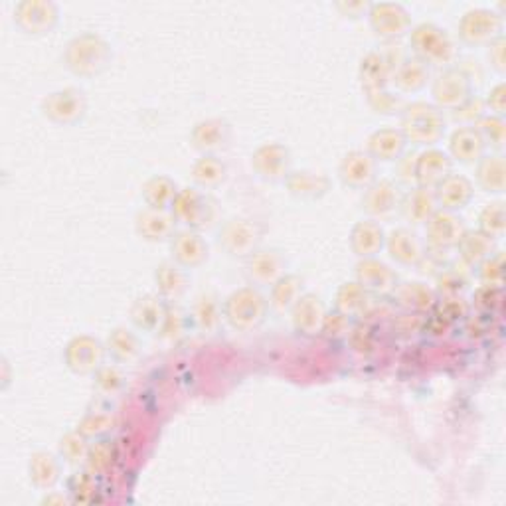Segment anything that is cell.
I'll use <instances>...</instances> for the list:
<instances>
[{"mask_svg":"<svg viewBox=\"0 0 506 506\" xmlns=\"http://www.w3.org/2000/svg\"><path fill=\"white\" fill-rule=\"evenodd\" d=\"M445 133V119L427 103H412L404 109L402 135L416 145H435Z\"/></svg>","mask_w":506,"mask_h":506,"instance_id":"6da1fadb","label":"cell"},{"mask_svg":"<svg viewBox=\"0 0 506 506\" xmlns=\"http://www.w3.org/2000/svg\"><path fill=\"white\" fill-rule=\"evenodd\" d=\"M417 60L432 65H449L455 60V46L435 24H419L409 38Z\"/></svg>","mask_w":506,"mask_h":506,"instance_id":"7a4b0ae2","label":"cell"},{"mask_svg":"<svg viewBox=\"0 0 506 506\" xmlns=\"http://www.w3.org/2000/svg\"><path fill=\"white\" fill-rule=\"evenodd\" d=\"M170 210H173L176 222L188 226L190 230H202V227H208L212 224L216 214L212 198L202 194L196 188L178 190Z\"/></svg>","mask_w":506,"mask_h":506,"instance_id":"3957f363","label":"cell"},{"mask_svg":"<svg viewBox=\"0 0 506 506\" xmlns=\"http://www.w3.org/2000/svg\"><path fill=\"white\" fill-rule=\"evenodd\" d=\"M265 299L253 289H240L224 304V317L237 330L255 329L265 317Z\"/></svg>","mask_w":506,"mask_h":506,"instance_id":"277c9868","label":"cell"},{"mask_svg":"<svg viewBox=\"0 0 506 506\" xmlns=\"http://www.w3.org/2000/svg\"><path fill=\"white\" fill-rule=\"evenodd\" d=\"M467 227L461 218H457L449 210H437V212L425 222L427 244L433 250L447 252L449 247H457Z\"/></svg>","mask_w":506,"mask_h":506,"instance_id":"5b68a950","label":"cell"},{"mask_svg":"<svg viewBox=\"0 0 506 506\" xmlns=\"http://www.w3.org/2000/svg\"><path fill=\"white\" fill-rule=\"evenodd\" d=\"M262 232L257 224L250 219H232L222 226L218 234V242L227 253L232 255H250L260 244Z\"/></svg>","mask_w":506,"mask_h":506,"instance_id":"8992f818","label":"cell"},{"mask_svg":"<svg viewBox=\"0 0 506 506\" xmlns=\"http://www.w3.org/2000/svg\"><path fill=\"white\" fill-rule=\"evenodd\" d=\"M433 98L437 105L455 111L471 98V81L461 70L449 68L435 80Z\"/></svg>","mask_w":506,"mask_h":506,"instance_id":"52a82bcc","label":"cell"},{"mask_svg":"<svg viewBox=\"0 0 506 506\" xmlns=\"http://www.w3.org/2000/svg\"><path fill=\"white\" fill-rule=\"evenodd\" d=\"M501 18L491 11H471L467 13L459 22V36L467 44L493 42L501 34Z\"/></svg>","mask_w":506,"mask_h":506,"instance_id":"ba28073f","label":"cell"},{"mask_svg":"<svg viewBox=\"0 0 506 506\" xmlns=\"http://www.w3.org/2000/svg\"><path fill=\"white\" fill-rule=\"evenodd\" d=\"M447 175H451V159L443 150L427 149L416 157L414 180L417 186L435 188Z\"/></svg>","mask_w":506,"mask_h":506,"instance_id":"9c48e42d","label":"cell"},{"mask_svg":"<svg viewBox=\"0 0 506 506\" xmlns=\"http://www.w3.org/2000/svg\"><path fill=\"white\" fill-rule=\"evenodd\" d=\"M105 58H107V50H105V46L93 36L78 38V40L70 46L68 62L75 73L98 72L99 65L105 64Z\"/></svg>","mask_w":506,"mask_h":506,"instance_id":"30bf717a","label":"cell"},{"mask_svg":"<svg viewBox=\"0 0 506 506\" xmlns=\"http://www.w3.org/2000/svg\"><path fill=\"white\" fill-rule=\"evenodd\" d=\"M247 277L257 285H273L275 281H279L285 275V263L281 260V255L277 252L270 250H255L253 253L247 255L245 262Z\"/></svg>","mask_w":506,"mask_h":506,"instance_id":"8fae6325","label":"cell"},{"mask_svg":"<svg viewBox=\"0 0 506 506\" xmlns=\"http://www.w3.org/2000/svg\"><path fill=\"white\" fill-rule=\"evenodd\" d=\"M399 202H402V194H399L398 184L391 180H378L366 188L362 208L372 216H388L399 208Z\"/></svg>","mask_w":506,"mask_h":506,"instance_id":"7c38bea8","label":"cell"},{"mask_svg":"<svg viewBox=\"0 0 506 506\" xmlns=\"http://www.w3.org/2000/svg\"><path fill=\"white\" fill-rule=\"evenodd\" d=\"M356 279L366 291L382 295L391 293L398 285L396 273L388 265L374 260V257H366L356 265Z\"/></svg>","mask_w":506,"mask_h":506,"instance_id":"4fadbf2b","label":"cell"},{"mask_svg":"<svg viewBox=\"0 0 506 506\" xmlns=\"http://www.w3.org/2000/svg\"><path fill=\"white\" fill-rule=\"evenodd\" d=\"M176 219L173 214H167L165 210L145 208L137 214V234L147 242H162L173 237Z\"/></svg>","mask_w":506,"mask_h":506,"instance_id":"5bb4252c","label":"cell"},{"mask_svg":"<svg viewBox=\"0 0 506 506\" xmlns=\"http://www.w3.org/2000/svg\"><path fill=\"white\" fill-rule=\"evenodd\" d=\"M170 240H173L170 250H173L175 262L180 267H198L206 262L208 245L200 234H196V230L176 232Z\"/></svg>","mask_w":506,"mask_h":506,"instance_id":"9a60e30c","label":"cell"},{"mask_svg":"<svg viewBox=\"0 0 506 506\" xmlns=\"http://www.w3.org/2000/svg\"><path fill=\"white\" fill-rule=\"evenodd\" d=\"M374 175H376L374 159L364 150H352L340 162V178L347 186L368 188L372 184V180H374Z\"/></svg>","mask_w":506,"mask_h":506,"instance_id":"2e32d148","label":"cell"},{"mask_svg":"<svg viewBox=\"0 0 506 506\" xmlns=\"http://www.w3.org/2000/svg\"><path fill=\"white\" fill-rule=\"evenodd\" d=\"M85 111V101L81 98V91L75 90H64L58 93H52L50 98L44 101V113L47 117L60 123H75L81 119Z\"/></svg>","mask_w":506,"mask_h":506,"instance_id":"e0dca14e","label":"cell"},{"mask_svg":"<svg viewBox=\"0 0 506 506\" xmlns=\"http://www.w3.org/2000/svg\"><path fill=\"white\" fill-rule=\"evenodd\" d=\"M433 196L437 206L453 212V210H459L469 204V200L473 196V184L465 176L451 173L435 186Z\"/></svg>","mask_w":506,"mask_h":506,"instance_id":"ac0fdd59","label":"cell"},{"mask_svg":"<svg viewBox=\"0 0 506 506\" xmlns=\"http://www.w3.org/2000/svg\"><path fill=\"white\" fill-rule=\"evenodd\" d=\"M399 208H402V214L407 222L425 224L427 219L437 212V202L432 188L416 186L414 190H409L406 196H402Z\"/></svg>","mask_w":506,"mask_h":506,"instance_id":"d6986e66","label":"cell"},{"mask_svg":"<svg viewBox=\"0 0 506 506\" xmlns=\"http://www.w3.org/2000/svg\"><path fill=\"white\" fill-rule=\"evenodd\" d=\"M167 301L162 297H155V295H147V297L137 299L131 309V319L137 324L141 330L145 332H155L160 330L162 321L167 314Z\"/></svg>","mask_w":506,"mask_h":506,"instance_id":"ffe728a7","label":"cell"},{"mask_svg":"<svg viewBox=\"0 0 506 506\" xmlns=\"http://www.w3.org/2000/svg\"><path fill=\"white\" fill-rule=\"evenodd\" d=\"M370 21L372 26H374L376 34L386 38H396L399 34H404V30L409 26V18L404 13V8L396 4L372 6Z\"/></svg>","mask_w":506,"mask_h":506,"instance_id":"44dd1931","label":"cell"},{"mask_svg":"<svg viewBox=\"0 0 506 506\" xmlns=\"http://www.w3.org/2000/svg\"><path fill=\"white\" fill-rule=\"evenodd\" d=\"M391 293H394V299L398 301V304H402V307L407 309L409 313H417V314L432 311L437 301V293L433 289H429L425 283H416V281L396 285V289Z\"/></svg>","mask_w":506,"mask_h":506,"instance_id":"7402d4cb","label":"cell"},{"mask_svg":"<svg viewBox=\"0 0 506 506\" xmlns=\"http://www.w3.org/2000/svg\"><path fill=\"white\" fill-rule=\"evenodd\" d=\"M65 360H68V366L73 372H80V374L93 372L101 364V347L88 337L75 339L70 342L68 352H65Z\"/></svg>","mask_w":506,"mask_h":506,"instance_id":"603a6c76","label":"cell"},{"mask_svg":"<svg viewBox=\"0 0 506 506\" xmlns=\"http://www.w3.org/2000/svg\"><path fill=\"white\" fill-rule=\"evenodd\" d=\"M253 167L263 178L287 176L289 150L281 145H265L253 155Z\"/></svg>","mask_w":506,"mask_h":506,"instance_id":"cb8c5ba5","label":"cell"},{"mask_svg":"<svg viewBox=\"0 0 506 506\" xmlns=\"http://www.w3.org/2000/svg\"><path fill=\"white\" fill-rule=\"evenodd\" d=\"M291 309H293V324L299 332L314 334L317 330H321L324 309L319 297H314V295H303Z\"/></svg>","mask_w":506,"mask_h":506,"instance_id":"d4e9b609","label":"cell"},{"mask_svg":"<svg viewBox=\"0 0 506 506\" xmlns=\"http://www.w3.org/2000/svg\"><path fill=\"white\" fill-rule=\"evenodd\" d=\"M386 245L391 260L404 265H417V262L422 260L424 255L422 244H419L416 234L406 230V227H398V230L391 232Z\"/></svg>","mask_w":506,"mask_h":506,"instance_id":"484cf974","label":"cell"},{"mask_svg":"<svg viewBox=\"0 0 506 506\" xmlns=\"http://www.w3.org/2000/svg\"><path fill=\"white\" fill-rule=\"evenodd\" d=\"M449 150L459 162H476L483 157L485 141L476 127H459L451 135Z\"/></svg>","mask_w":506,"mask_h":506,"instance_id":"4316f807","label":"cell"},{"mask_svg":"<svg viewBox=\"0 0 506 506\" xmlns=\"http://www.w3.org/2000/svg\"><path fill=\"white\" fill-rule=\"evenodd\" d=\"M390 72H391V64L384 54L380 52L368 54L360 65V80L362 85H364L366 93L370 95L386 90Z\"/></svg>","mask_w":506,"mask_h":506,"instance_id":"83f0119b","label":"cell"},{"mask_svg":"<svg viewBox=\"0 0 506 506\" xmlns=\"http://www.w3.org/2000/svg\"><path fill=\"white\" fill-rule=\"evenodd\" d=\"M406 149L402 131L380 129L368 139V155L378 160H398Z\"/></svg>","mask_w":506,"mask_h":506,"instance_id":"f1b7e54d","label":"cell"},{"mask_svg":"<svg viewBox=\"0 0 506 506\" xmlns=\"http://www.w3.org/2000/svg\"><path fill=\"white\" fill-rule=\"evenodd\" d=\"M227 139H230V127H227V123L222 119L200 121L193 131L194 147L204 152H212L226 147Z\"/></svg>","mask_w":506,"mask_h":506,"instance_id":"f546056e","label":"cell"},{"mask_svg":"<svg viewBox=\"0 0 506 506\" xmlns=\"http://www.w3.org/2000/svg\"><path fill=\"white\" fill-rule=\"evenodd\" d=\"M155 281L160 297L165 301L178 299L180 295L186 289V275L183 271V267L175 262H165L157 267Z\"/></svg>","mask_w":506,"mask_h":506,"instance_id":"4dcf8cb0","label":"cell"},{"mask_svg":"<svg viewBox=\"0 0 506 506\" xmlns=\"http://www.w3.org/2000/svg\"><path fill=\"white\" fill-rule=\"evenodd\" d=\"M352 250H355L360 257H374L382 245H384V232L382 227L374 222H360L355 226L350 236Z\"/></svg>","mask_w":506,"mask_h":506,"instance_id":"1f68e13d","label":"cell"},{"mask_svg":"<svg viewBox=\"0 0 506 506\" xmlns=\"http://www.w3.org/2000/svg\"><path fill=\"white\" fill-rule=\"evenodd\" d=\"M285 183H287L291 194L301 198H321L329 190V178L324 175L309 173V170L287 175L285 176Z\"/></svg>","mask_w":506,"mask_h":506,"instance_id":"d6a6232c","label":"cell"},{"mask_svg":"<svg viewBox=\"0 0 506 506\" xmlns=\"http://www.w3.org/2000/svg\"><path fill=\"white\" fill-rule=\"evenodd\" d=\"M222 314H224V307L219 304L214 293H202L196 299L193 309V319L200 330L216 332L219 327V321H222Z\"/></svg>","mask_w":506,"mask_h":506,"instance_id":"836d02e7","label":"cell"},{"mask_svg":"<svg viewBox=\"0 0 506 506\" xmlns=\"http://www.w3.org/2000/svg\"><path fill=\"white\" fill-rule=\"evenodd\" d=\"M176 194V184L167 176H152L150 180H147V184L142 186V196H145L149 208L165 210V212L168 208H173Z\"/></svg>","mask_w":506,"mask_h":506,"instance_id":"e575fe53","label":"cell"},{"mask_svg":"<svg viewBox=\"0 0 506 506\" xmlns=\"http://www.w3.org/2000/svg\"><path fill=\"white\" fill-rule=\"evenodd\" d=\"M457 250H459L463 263L471 267L475 263H481L483 260H486V257L491 255L493 237L485 236L483 232H469V230H467L459 240V244H457Z\"/></svg>","mask_w":506,"mask_h":506,"instance_id":"d590c367","label":"cell"},{"mask_svg":"<svg viewBox=\"0 0 506 506\" xmlns=\"http://www.w3.org/2000/svg\"><path fill=\"white\" fill-rule=\"evenodd\" d=\"M429 80V68L422 60H402L394 72V81L399 90L417 91L422 90Z\"/></svg>","mask_w":506,"mask_h":506,"instance_id":"8d00e7d4","label":"cell"},{"mask_svg":"<svg viewBox=\"0 0 506 506\" xmlns=\"http://www.w3.org/2000/svg\"><path fill=\"white\" fill-rule=\"evenodd\" d=\"M476 178H479V183L486 193H504L506 186L504 159L501 155L481 159L479 168H476Z\"/></svg>","mask_w":506,"mask_h":506,"instance_id":"74e56055","label":"cell"},{"mask_svg":"<svg viewBox=\"0 0 506 506\" xmlns=\"http://www.w3.org/2000/svg\"><path fill=\"white\" fill-rule=\"evenodd\" d=\"M435 279L439 297H461V293L469 287V271L459 270V265H445Z\"/></svg>","mask_w":506,"mask_h":506,"instance_id":"f35d334b","label":"cell"},{"mask_svg":"<svg viewBox=\"0 0 506 506\" xmlns=\"http://www.w3.org/2000/svg\"><path fill=\"white\" fill-rule=\"evenodd\" d=\"M60 467L50 453L38 451L30 457V479L38 489H50L58 481Z\"/></svg>","mask_w":506,"mask_h":506,"instance_id":"ab89813d","label":"cell"},{"mask_svg":"<svg viewBox=\"0 0 506 506\" xmlns=\"http://www.w3.org/2000/svg\"><path fill=\"white\" fill-rule=\"evenodd\" d=\"M226 165L219 159L206 155L200 159L194 168H193V178L198 186L202 188H214L218 184H222L226 180Z\"/></svg>","mask_w":506,"mask_h":506,"instance_id":"60d3db41","label":"cell"},{"mask_svg":"<svg viewBox=\"0 0 506 506\" xmlns=\"http://www.w3.org/2000/svg\"><path fill=\"white\" fill-rule=\"evenodd\" d=\"M303 281L297 275H283L279 281L273 283L271 289V304L277 311L291 309L297 299L301 297Z\"/></svg>","mask_w":506,"mask_h":506,"instance_id":"b9f144b4","label":"cell"},{"mask_svg":"<svg viewBox=\"0 0 506 506\" xmlns=\"http://www.w3.org/2000/svg\"><path fill=\"white\" fill-rule=\"evenodd\" d=\"M368 304V291L356 283H345L337 293V311L345 314L360 313Z\"/></svg>","mask_w":506,"mask_h":506,"instance_id":"7bdbcfd3","label":"cell"},{"mask_svg":"<svg viewBox=\"0 0 506 506\" xmlns=\"http://www.w3.org/2000/svg\"><path fill=\"white\" fill-rule=\"evenodd\" d=\"M506 230V210L504 202H493L486 206L479 216V232L489 237H501Z\"/></svg>","mask_w":506,"mask_h":506,"instance_id":"ee69618b","label":"cell"},{"mask_svg":"<svg viewBox=\"0 0 506 506\" xmlns=\"http://www.w3.org/2000/svg\"><path fill=\"white\" fill-rule=\"evenodd\" d=\"M107 348L116 360L127 362L131 358L137 356L139 352V342L135 339V334H131L125 329H116L107 339Z\"/></svg>","mask_w":506,"mask_h":506,"instance_id":"f6af8a7d","label":"cell"},{"mask_svg":"<svg viewBox=\"0 0 506 506\" xmlns=\"http://www.w3.org/2000/svg\"><path fill=\"white\" fill-rule=\"evenodd\" d=\"M502 301H504L502 287H494V285H481L473 295L475 307L481 313H489V314L499 313L502 309Z\"/></svg>","mask_w":506,"mask_h":506,"instance_id":"bcb514c9","label":"cell"},{"mask_svg":"<svg viewBox=\"0 0 506 506\" xmlns=\"http://www.w3.org/2000/svg\"><path fill=\"white\" fill-rule=\"evenodd\" d=\"M479 277L485 285L502 287L504 285V253L496 252L486 257V260H483Z\"/></svg>","mask_w":506,"mask_h":506,"instance_id":"7dc6e473","label":"cell"},{"mask_svg":"<svg viewBox=\"0 0 506 506\" xmlns=\"http://www.w3.org/2000/svg\"><path fill=\"white\" fill-rule=\"evenodd\" d=\"M476 131L481 133L485 145L489 142V145H493L496 149H502V145H504V121H502V117H499V116L483 117L479 121V127H476Z\"/></svg>","mask_w":506,"mask_h":506,"instance_id":"c3c4849f","label":"cell"},{"mask_svg":"<svg viewBox=\"0 0 506 506\" xmlns=\"http://www.w3.org/2000/svg\"><path fill=\"white\" fill-rule=\"evenodd\" d=\"M60 451L64 455V459L68 463H80L83 457L90 453V449H88V443H85L83 435L68 433L62 439Z\"/></svg>","mask_w":506,"mask_h":506,"instance_id":"681fc988","label":"cell"},{"mask_svg":"<svg viewBox=\"0 0 506 506\" xmlns=\"http://www.w3.org/2000/svg\"><path fill=\"white\" fill-rule=\"evenodd\" d=\"M184 322H186V314L183 311L175 307H167V314L165 321H162L160 332L167 334L170 339H178L184 330Z\"/></svg>","mask_w":506,"mask_h":506,"instance_id":"f907efd6","label":"cell"},{"mask_svg":"<svg viewBox=\"0 0 506 506\" xmlns=\"http://www.w3.org/2000/svg\"><path fill=\"white\" fill-rule=\"evenodd\" d=\"M321 330L327 334V337H342V334L348 330V314L340 311H334L332 314H324Z\"/></svg>","mask_w":506,"mask_h":506,"instance_id":"816d5d0a","label":"cell"},{"mask_svg":"<svg viewBox=\"0 0 506 506\" xmlns=\"http://www.w3.org/2000/svg\"><path fill=\"white\" fill-rule=\"evenodd\" d=\"M368 99H370L372 107H374L378 113H394L399 107V105H402V101H399L396 95L388 93L386 90L370 93Z\"/></svg>","mask_w":506,"mask_h":506,"instance_id":"f5cc1de1","label":"cell"},{"mask_svg":"<svg viewBox=\"0 0 506 506\" xmlns=\"http://www.w3.org/2000/svg\"><path fill=\"white\" fill-rule=\"evenodd\" d=\"M88 457H90V463H91L95 471H105L113 459V449H111V445H107V442H101L91 449Z\"/></svg>","mask_w":506,"mask_h":506,"instance_id":"db71d44e","label":"cell"},{"mask_svg":"<svg viewBox=\"0 0 506 506\" xmlns=\"http://www.w3.org/2000/svg\"><path fill=\"white\" fill-rule=\"evenodd\" d=\"M121 382H123V376L119 374V370H116V368H99L98 382H95V384H98L99 390L107 391V394H109V391L119 390Z\"/></svg>","mask_w":506,"mask_h":506,"instance_id":"11a10c76","label":"cell"},{"mask_svg":"<svg viewBox=\"0 0 506 506\" xmlns=\"http://www.w3.org/2000/svg\"><path fill=\"white\" fill-rule=\"evenodd\" d=\"M486 105L496 113V116L502 117V113L506 109V95H504V83H499L496 88L489 93V99H486Z\"/></svg>","mask_w":506,"mask_h":506,"instance_id":"9f6ffc18","label":"cell"},{"mask_svg":"<svg viewBox=\"0 0 506 506\" xmlns=\"http://www.w3.org/2000/svg\"><path fill=\"white\" fill-rule=\"evenodd\" d=\"M489 60L494 65L496 70L502 72L504 70V38L499 36L494 38L491 42V50H489Z\"/></svg>","mask_w":506,"mask_h":506,"instance_id":"6f0895ef","label":"cell"},{"mask_svg":"<svg viewBox=\"0 0 506 506\" xmlns=\"http://www.w3.org/2000/svg\"><path fill=\"white\" fill-rule=\"evenodd\" d=\"M350 339H360V342H352V347L360 352H368L372 347H374V340H372V330L370 327H358L352 330V337Z\"/></svg>","mask_w":506,"mask_h":506,"instance_id":"680465c9","label":"cell"}]
</instances>
